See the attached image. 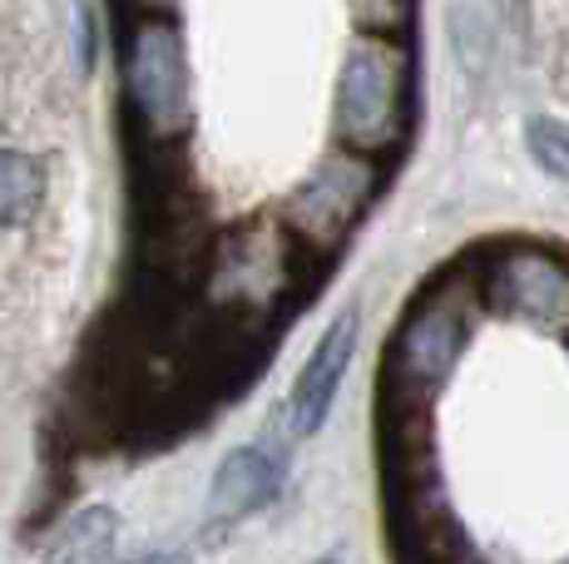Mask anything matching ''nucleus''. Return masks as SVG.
<instances>
[{
	"label": "nucleus",
	"instance_id": "nucleus-2",
	"mask_svg": "<svg viewBox=\"0 0 569 564\" xmlns=\"http://www.w3.org/2000/svg\"><path fill=\"white\" fill-rule=\"evenodd\" d=\"M124 80L139 114L154 129L183 124V114H189V64H183V40L169 20H149V26L134 30Z\"/></svg>",
	"mask_w": 569,
	"mask_h": 564
},
{
	"label": "nucleus",
	"instance_id": "nucleus-1",
	"mask_svg": "<svg viewBox=\"0 0 569 564\" xmlns=\"http://www.w3.org/2000/svg\"><path fill=\"white\" fill-rule=\"evenodd\" d=\"M397 114H401V60L377 46L352 50L342 84H337V129H342V139L357 149L387 144L397 134Z\"/></svg>",
	"mask_w": 569,
	"mask_h": 564
},
{
	"label": "nucleus",
	"instance_id": "nucleus-6",
	"mask_svg": "<svg viewBox=\"0 0 569 564\" xmlns=\"http://www.w3.org/2000/svg\"><path fill=\"white\" fill-rule=\"evenodd\" d=\"M466 346V322L456 308H426L411 318V328L401 332V366L411 382H446L451 366L461 362Z\"/></svg>",
	"mask_w": 569,
	"mask_h": 564
},
{
	"label": "nucleus",
	"instance_id": "nucleus-5",
	"mask_svg": "<svg viewBox=\"0 0 569 564\" xmlns=\"http://www.w3.org/2000/svg\"><path fill=\"white\" fill-rule=\"evenodd\" d=\"M496 292L516 318L545 322V328H555V322L569 318V273L545 253L506 258L496 273Z\"/></svg>",
	"mask_w": 569,
	"mask_h": 564
},
{
	"label": "nucleus",
	"instance_id": "nucleus-10",
	"mask_svg": "<svg viewBox=\"0 0 569 564\" xmlns=\"http://www.w3.org/2000/svg\"><path fill=\"white\" fill-rule=\"evenodd\" d=\"M134 564H189V555H149V560H134Z\"/></svg>",
	"mask_w": 569,
	"mask_h": 564
},
{
	"label": "nucleus",
	"instance_id": "nucleus-9",
	"mask_svg": "<svg viewBox=\"0 0 569 564\" xmlns=\"http://www.w3.org/2000/svg\"><path fill=\"white\" fill-rule=\"evenodd\" d=\"M525 139L540 169H550L555 179H569V129L555 119H525Z\"/></svg>",
	"mask_w": 569,
	"mask_h": 564
},
{
	"label": "nucleus",
	"instance_id": "nucleus-3",
	"mask_svg": "<svg viewBox=\"0 0 569 564\" xmlns=\"http://www.w3.org/2000/svg\"><path fill=\"white\" fill-rule=\"evenodd\" d=\"M352 352H357V312H342V318H332V328L322 332L317 352L298 372V386H292V426L298 431L312 436V431H322V421L332 416V401L342 392Z\"/></svg>",
	"mask_w": 569,
	"mask_h": 564
},
{
	"label": "nucleus",
	"instance_id": "nucleus-4",
	"mask_svg": "<svg viewBox=\"0 0 569 564\" xmlns=\"http://www.w3.org/2000/svg\"><path fill=\"white\" fill-rule=\"evenodd\" d=\"M288 481V465L262 446H238L223 455V465L213 471V485H208V515L233 525V520L253 515V510L272 505Z\"/></svg>",
	"mask_w": 569,
	"mask_h": 564
},
{
	"label": "nucleus",
	"instance_id": "nucleus-8",
	"mask_svg": "<svg viewBox=\"0 0 569 564\" xmlns=\"http://www.w3.org/2000/svg\"><path fill=\"white\" fill-rule=\"evenodd\" d=\"M46 203V164L20 149H0V228L30 223Z\"/></svg>",
	"mask_w": 569,
	"mask_h": 564
},
{
	"label": "nucleus",
	"instance_id": "nucleus-11",
	"mask_svg": "<svg viewBox=\"0 0 569 564\" xmlns=\"http://www.w3.org/2000/svg\"><path fill=\"white\" fill-rule=\"evenodd\" d=\"M317 564H332V560H317Z\"/></svg>",
	"mask_w": 569,
	"mask_h": 564
},
{
	"label": "nucleus",
	"instance_id": "nucleus-7",
	"mask_svg": "<svg viewBox=\"0 0 569 564\" xmlns=\"http://www.w3.org/2000/svg\"><path fill=\"white\" fill-rule=\"evenodd\" d=\"M119 545V515L109 505H90L64 520L46 545V564H109Z\"/></svg>",
	"mask_w": 569,
	"mask_h": 564
}]
</instances>
